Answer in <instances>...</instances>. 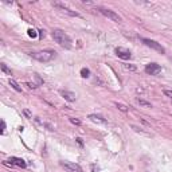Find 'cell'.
<instances>
[{
  "label": "cell",
  "mask_w": 172,
  "mask_h": 172,
  "mask_svg": "<svg viewBox=\"0 0 172 172\" xmlns=\"http://www.w3.org/2000/svg\"><path fill=\"white\" fill-rule=\"evenodd\" d=\"M69 120H70V122H71V124H74V125H81V121H80V120H78V118H74V117H70V118H69Z\"/></svg>",
  "instance_id": "cell-17"
},
{
  "label": "cell",
  "mask_w": 172,
  "mask_h": 172,
  "mask_svg": "<svg viewBox=\"0 0 172 172\" xmlns=\"http://www.w3.org/2000/svg\"><path fill=\"white\" fill-rule=\"evenodd\" d=\"M24 114H26L27 117H30V116H31V114H30V112H28V110H24Z\"/></svg>",
  "instance_id": "cell-24"
},
{
  "label": "cell",
  "mask_w": 172,
  "mask_h": 172,
  "mask_svg": "<svg viewBox=\"0 0 172 172\" xmlns=\"http://www.w3.org/2000/svg\"><path fill=\"white\" fill-rule=\"evenodd\" d=\"M75 140H77V143H78V144H80V145H82V140H81L80 137H78V139H75Z\"/></svg>",
  "instance_id": "cell-23"
},
{
  "label": "cell",
  "mask_w": 172,
  "mask_h": 172,
  "mask_svg": "<svg viewBox=\"0 0 172 172\" xmlns=\"http://www.w3.org/2000/svg\"><path fill=\"white\" fill-rule=\"evenodd\" d=\"M9 164H13V165H18V167H22V168H26V161L23 159H19V157H11V159L8 160Z\"/></svg>",
  "instance_id": "cell-10"
},
{
  "label": "cell",
  "mask_w": 172,
  "mask_h": 172,
  "mask_svg": "<svg viewBox=\"0 0 172 172\" xmlns=\"http://www.w3.org/2000/svg\"><path fill=\"white\" fill-rule=\"evenodd\" d=\"M97 9L104 16H106L108 19H110L113 22H117V23L121 22V16H120L118 13H116L114 11H112V9H109V8H105V7H97Z\"/></svg>",
  "instance_id": "cell-3"
},
{
  "label": "cell",
  "mask_w": 172,
  "mask_h": 172,
  "mask_svg": "<svg viewBox=\"0 0 172 172\" xmlns=\"http://www.w3.org/2000/svg\"><path fill=\"white\" fill-rule=\"evenodd\" d=\"M30 55L39 62H50L55 58L57 53L54 50H40V51H35V53H30Z\"/></svg>",
  "instance_id": "cell-2"
},
{
  "label": "cell",
  "mask_w": 172,
  "mask_h": 172,
  "mask_svg": "<svg viewBox=\"0 0 172 172\" xmlns=\"http://www.w3.org/2000/svg\"><path fill=\"white\" fill-rule=\"evenodd\" d=\"M59 93H61V96L65 98L66 101H69V102H74L75 101V94L73 92H69V90H61Z\"/></svg>",
  "instance_id": "cell-9"
},
{
  "label": "cell",
  "mask_w": 172,
  "mask_h": 172,
  "mask_svg": "<svg viewBox=\"0 0 172 172\" xmlns=\"http://www.w3.org/2000/svg\"><path fill=\"white\" fill-rule=\"evenodd\" d=\"M81 75H82L84 78H88V77H90V70H89V69H86V67L81 69Z\"/></svg>",
  "instance_id": "cell-15"
},
{
  "label": "cell",
  "mask_w": 172,
  "mask_h": 172,
  "mask_svg": "<svg viewBox=\"0 0 172 172\" xmlns=\"http://www.w3.org/2000/svg\"><path fill=\"white\" fill-rule=\"evenodd\" d=\"M116 55L121 58V59H131V57H132L131 51L128 49H125V47H117L116 49Z\"/></svg>",
  "instance_id": "cell-6"
},
{
  "label": "cell",
  "mask_w": 172,
  "mask_h": 172,
  "mask_svg": "<svg viewBox=\"0 0 172 172\" xmlns=\"http://www.w3.org/2000/svg\"><path fill=\"white\" fill-rule=\"evenodd\" d=\"M136 102L140 106H143V108H152V104L145 101V100H143V98H136Z\"/></svg>",
  "instance_id": "cell-12"
},
{
  "label": "cell",
  "mask_w": 172,
  "mask_h": 172,
  "mask_svg": "<svg viewBox=\"0 0 172 172\" xmlns=\"http://www.w3.org/2000/svg\"><path fill=\"white\" fill-rule=\"evenodd\" d=\"M0 67H1V71H3V73H5L7 75H11V70H9L8 67L5 66L4 63H1V65H0Z\"/></svg>",
  "instance_id": "cell-16"
},
{
  "label": "cell",
  "mask_w": 172,
  "mask_h": 172,
  "mask_svg": "<svg viewBox=\"0 0 172 172\" xmlns=\"http://www.w3.org/2000/svg\"><path fill=\"white\" fill-rule=\"evenodd\" d=\"M4 131H5V122L1 121V133H4Z\"/></svg>",
  "instance_id": "cell-21"
},
{
  "label": "cell",
  "mask_w": 172,
  "mask_h": 172,
  "mask_svg": "<svg viewBox=\"0 0 172 172\" xmlns=\"http://www.w3.org/2000/svg\"><path fill=\"white\" fill-rule=\"evenodd\" d=\"M28 35H30L31 38H36V36H38V34H36V31H35V30L30 28V30H28Z\"/></svg>",
  "instance_id": "cell-18"
},
{
  "label": "cell",
  "mask_w": 172,
  "mask_h": 172,
  "mask_svg": "<svg viewBox=\"0 0 172 172\" xmlns=\"http://www.w3.org/2000/svg\"><path fill=\"white\" fill-rule=\"evenodd\" d=\"M145 71L151 75H157L161 71V67L157 65V63H148L145 66Z\"/></svg>",
  "instance_id": "cell-7"
},
{
  "label": "cell",
  "mask_w": 172,
  "mask_h": 172,
  "mask_svg": "<svg viewBox=\"0 0 172 172\" xmlns=\"http://www.w3.org/2000/svg\"><path fill=\"white\" fill-rule=\"evenodd\" d=\"M164 94H165L167 97L172 98V90H164Z\"/></svg>",
  "instance_id": "cell-20"
},
{
  "label": "cell",
  "mask_w": 172,
  "mask_h": 172,
  "mask_svg": "<svg viewBox=\"0 0 172 172\" xmlns=\"http://www.w3.org/2000/svg\"><path fill=\"white\" fill-rule=\"evenodd\" d=\"M61 165L65 168L67 172H84L82 167L78 165V164H75V163H70V161H61Z\"/></svg>",
  "instance_id": "cell-5"
},
{
  "label": "cell",
  "mask_w": 172,
  "mask_h": 172,
  "mask_svg": "<svg viewBox=\"0 0 172 172\" xmlns=\"http://www.w3.org/2000/svg\"><path fill=\"white\" fill-rule=\"evenodd\" d=\"M116 106H117V109H120V110L124 112V113H126V112H128V106H126V105H124V104L116 102Z\"/></svg>",
  "instance_id": "cell-14"
},
{
  "label": "cell",
  "mask_w": 172,
  "mask_h": 172,
  "mask_svg": "<svg viewBox=\"0 0 172 172\" xmlns=\"http://www.w3.org/2000/svg\"><path fill=\"white\" fill-rule=\"evenodd\" d=\"M27 85H28V86H30L31 89H35V88H36L35 85H34V84H30V82H27Z\"/></svg>",
  "instance_id": "cell-22"
},
{
  "label": "cell",
  "mask_w": 172,
  "mask_h": 172,
  "mask_svg": "<svg viewBox=\"0 0 172 172\" xmlns=\"http://www.w3.org/2000/svg\"><path fill=\"white\" fill-rule=\"evenodd\" d=\"M53 39L57 42L61 47H63V49H67L70 50L71 47H73V42H71V38L67 34H65L62 30H58V28H55V30H53Z\"/></svg>",
  "instance_id": "cell-1"
},
{
  "label": "cell",
  "mask_w": 172,
  "mask_h": 172,
  "mask_svg": "<svg viewBox=\"0 0 172 172\" xmlns=\"http://www.w3.org/2000/svg\"><path fill=\"white\" fill-rule=\"evenodd\" d=\"M54 7L59 8L62 12H65L66 15H69V16H80V13H78V12H75V11H71L70 8H67L66 5L61 4V3H54Z\"/></svg>",
  "instance_id": "cell-8"
},
{
  "label": "cell",
  "mask_w": 172,
  "mask_h": 172,
  "mask_svg": "<svg viewBox=\"0 0 172 172\" xmlns=\"http://www.w3.org/2000/svg\"><path fill=\"white\" fill-rule=\"evenodd\" d=\"M9 85H11V86H12V89L13 90H16V92H22V88H20V86H19L18 85V82H16V81L15 80H11V78H9Z\"/></svg>",
  "instance_id": "cell-13"
},
{
  "label": "cell",
  "mask_w": 172,
  "mask_h": 172,
  "mask_svg": "<svg viewBox=\"0 0 172 172\" xmlns=\"http://www.w3.org/2000/svg\"><path fill=\"white\" fill-rule=\"evenodd\" d=\"M141 40H143V43L145 44V46H148V47H151V49L156 50V51H159V53H161V54L165 53V49H164V47L160 43H157V42L151 40V39H147V38H143Z\"/></svg>",
  "instance_id": "cell-4"
},
{
  "label": "cell",
  "mask_w": 172,
  "mask_h": 172,
  "mask_svg": "<svg viewBox=\"0 0 172 172\" xmlns=\"http://www.w3.org/2000/svg\"><path fill=\"white\" fill-rule=\"evenodd\" d=\"M89 118L92 120L93 122H97V124H106V120L100 114H90L89 116Z\"/></svg>",
  "instance_id": "cell-11"
},
{
  "label": "cell",
  "mask_w": 172,
  "mask_h": 172,
  "mask_svg": "<svg viewBox=\"0 0 172 172\" xmlns=\"http://www.w3.org/2000/svg\"><path fill=\"white\" fill-rule=\"evenodd\" d=\"M125 69H126V70L135 71V70H136V66H133V65H125Z\"/></svg>",
  "instance_id": "cell-19"
}]
</instances>
